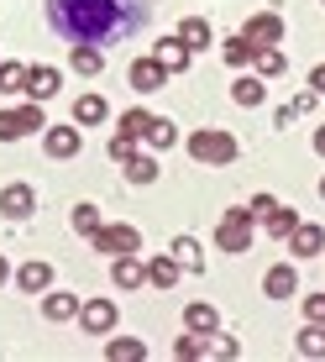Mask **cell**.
Listing matches in <instances>:
<instances>
[{
    "instance_id": "obj_1",
    "label": "cell",
    "mask_w": 325,
    "mask_h": 362,
    "mask_svg": "<svg viewBox=\"0 0 325 362\" xmlns=\"http://www.w3.org/2000/svg\"><path fill=\"white\" fill-rule=\"evenodd\" d=\"M47 21L64 42H116L142 27V0H47Z\"/></svg>"
},
{
    "instance_id": "obj_2",
    "label": "cell",
    "mask_w": 325,
    "mask_h": 362,
    "mask_svg": "<svg viewBox=\"0 0 325 362\" xmlns=\"http://www.w3.org/2000/svg\"><path fill=\"white\" fill-rule=\"evenodd\" d=\"M236 136L231 132H220V127H199L194 136H189V158L194 163H205V168H220V163H236Z\"/></svg>"
},
{
    "instance_id": "obj_3",
    "label": "cell",
    "mask_w": 325,
    "mask_h": 362,
    "mask_svg": "<svg viewBox=\"0 0 325 362\" xmlns=\"http://www.w3.org/2000/svg\"><path fill=\"white\" fill-rule=\"evenodd\" d=\"M252 231H257L252 210L231 205L226 216H220V226H215V247H220V252H252Z\"/></svg>"
},
{
    "instance_id": "obj_4",
    "label": "cell",
    "mask_w": 325,
    "mask_h": 362,
    "mask_svg": "<svg viewBox=\"0 0 325 362\" xmlns=\"http://www.w3.org/2000/svg\"><path fill=\"white\" fill-rule=\"evenodd\" d=\"M47 127V116H42V105H21V110H0V142H16V136H27V132H42Z\"/></svg>"
},
{
    "instance_id": "obj_5",
    "label": "cell",
    "mask_w": 325,
    "mask_h": 362,
    "mask_svg": "<svg viewBox=\"0 0 325 362\" xmlns=\"http://www.w3.org/2000/svg\"><path fill=\"white\" fill-rule=\"evenodd\" d=\"M90 242H95V252L121 257V252H136V247H142V236H136V226H100Z\"/></svg>"
},
{
    "instance_id": "obj_6",
    "label": "cell",
    "mask_w": 325,
    "mask_h": 362,
    "mask_svg": "<svg viewBox=\"0 0 325 362\" xmlns=\"http://www.w3.org/2000/svg\"><path fill=\"white\" fill-rule=\"evenodd\" d=\"M242 37H247L252 47H278V42H283V16H273V11H262V16H247Z\"/></svg>"
},
{
    "instance_id": "obj_7",
    "label": "cell",
    "mask_w": 325,
    "mask_h": 362,
    "mask_svg": "<svg viewBox=\"0 0 325 362\" xmlns=\"http://www.w3.org/2000/svg\"><path fill=\"white\" fill-rule=\"evenodd\" d=\"M79 326L90 336H110L116 331V305H110V299H84L79 305Z\"/></svg>"
},
{
    "instance_id": "obj_8",
    "label": "cell",
    "mask_w": 325,
    "mask_h": 362,
    "mask_svg": "<svg viewBox=\"0 0 325 362\" xmlns=\"http://www.w3.org/2000/svg\"><path fill=\"white\" fill-rule=\"evenodd\" d=\"M37 210V189L32 184H6V189H0V216L6 221H27Z\"/></svg>"
},
{
    "instance_id": "obj_9",
    "label": "cell",
    "mask_w": 325,
    "mask_h": 362,
    "mask_svg": "<svg viewBox=\"0 0 325 362\" xmlns=\"http://www.w3.org/2000/svg\"><path fill=\"white\" fill-rule=\"evenodd\" d=\"M126 84L136 95H153V90H162V84H168V69L158 64V58H136V64L126 69Z\"/></svg>"
},
{
    "instance_id": "obj_10",
    "label": "cell",
    "mask_w": 325,
    "mask_h": 362,
    "mask_svg": "<svg viewBox=\"0 0 325 362\" xmlns=\"http://www.w3.org/2000/svg\"><path fill=\"white\" fill-rule=\"evenodd\" d=\"M110 284H116L121 294L142 289V284H147V263H136V252H121L116 263H110Z\"/></svg>"
},
{
    "instance_id": "obj_11",
    "label": "cell",
    "mask_w": 325,
    "mask_h": 362,
    "mask_svg": "<svg viewBox=\"0 0 325 362\" xmlns=\"http://www.w3.org/2000/svg\"><path fill=\"white\" fill-rule=\"evenodd\" d=\"M58 84H64V74H58L53 64H32V69H27V95H32V100H53Z\"/></svg>"
},
{
    "instance_id": "obj_12",
    "label": "cell",
    "mask_w": 325,
    "mask_h": 362,
    "mask_svg": "<svg viewBox=\"0 0 325 362\" xmlns=\"http://www.w3.org/2000/svg\"><path fill=\"white\" fill-rule=\"evenodd\" d=\"M262 294H268V299H289V294H299V273H294L289 263L268 268V273H262Z\"/></svg>"
},
{
    "instance_id": "obj_13",
    "label": "cell",
    "mask_w": 325,
    "mask_h": 362,
    "mask_svg": "<svg viewBox=\"0 0 325 362\" xmlns=\"http://www.w3.org/2000/svg\"><path fill=\"white\" fill-rule=\"evenodd\" d=\"M289 252H294V257H320V252H325V231L299 221V226L289 231Z\"/></svg>"
},
{
    "instance_id": "obj_14",
    "label": "cell",
    "mask_w": 325,
    "mask_h": 362,
    "mask_svg": "<svg viewBox=\"0 0 325 362\" xmlns=\"http://www.w3.org/2000/svg\"><path fill=\"white\" fill-rule=\"evenodd\" d=\"M173 37H179V42L189 47V53H199V47H210V42H215V32H210V21H205V16H184Z\"/></svg>"
},
{
    "instance_id": "obj_15",
    "label": "cell",
    "mask_w": 325,
    "mask_h": 362,
    "mask_svg": "<svg viewBox=\"0 0 325 362\" xmlns=\"http://www.w3.org/2000/svg\"><path fill=\"white\" fill-rule=\"evenodd\" d=\"M84 147V127H47V153L53 158H73Z\"/></svg>"
},
{
    "instance_id": "obj_16",
    "label": "cell",
    "mask_w": 325,
    "mask_h": 362,
    "mask_svg": "<svg viewBox=\"0 0 325 362\" xmlns=\"http://www.w3.org/2000/svg\"><path fill=\"white\" fill-rule=\"evenodd\" d=\"M153 58H158V64L168 69V74H184V69H189V58H194V53H189V47L179 42V37H162V42L153 47Z\"/></svg>"
},
{
    "instance_id": "obj_17",
    "label": "cell",
    "mask_w": 325,
    "mask_h": 362,
    "mask_svg": "<svg viewBox=\"0 0 325 362\" xmlns=\"http://www.w3.org/2000/svg\"><path fill=\"white\" fill-rule=\"evenodd\" d=\"M179 257H173V252H158L153 257V263H147V284H153V289H173V284H179Z\"/></svg>"
},
{
    "instance_id": "obj_18",
    "label": "cell",
    "mask_w": 325,
    "mask_h": 362,
    "mask_svg": "<svg viewBox=\"0 0 325 362\" xmlns=\"http://www.w3.org/2000/svg\"><path fill=\"white\" fill-rule=\"evenodd\" d=\"M231 100H236V105H247V110H257L262 100H268V84H262L257 74H242V79L231 84Z\"/></svg>"
},
{
    "instance_id": "obj_19",
    "label": "cell",
    "mask_w": 325,
    "mask_h": 362,
    "mask_svg": "<svg viewBox=\"0 0 325 362\" xmlns=\"http://www.w3.org/2000/svg\"><path fill=\"white\" fill-rule=\"evenodd\" d=\"M47 284H53V268H47V263H21L16 268V289L21 294H42Z\"/></svg>"
},
{
    "instance_id": "obj_20",
    "label": "cell",
    "mask_w": 325,
    "mask_h": 362,
    "mask_svg": "<svg viewBox=\"0 0 325 362\" xmlns=\"http://www.w3.org/2000/svg\"><path fill=\"white\" fill-rule=\"evenodd\" d=\"M100 64H105V53L90 42H69V69L73 74H100Z\"/></svg>"
},
{
    "instance_id": "obj_21",
    "label": "cell",
    "mask_w": 325,
    "mask_h": 362,
    "mask_svg": "<svg viewBox=\"0 0 325 362\" xmlns=\"http://www.w3.org/2000/svg\"><path fill=\"white\" fill-rule=\"evenodd\" d=\"M105 100H100V95H79V100H73V127H100V121H105Z\"/></svg>"
},
{
    "instance_id": "obj_22",
    "label": "cell",
    "mask_w": 325,
    "mask_h": 362,
    "mask_svg": "<svg viewBox=\"0 0 325 362\" xmlns=\"http://www.w3.org/2000/svg\"><path fill=\"white\" fill-rule=\"evenodd\" d=\"M184 326H189V331H199V336H210V331L220 326V315H215V305H205V299H194V305L184 310Z\"/></svg>"
},
{
    "instance_id": "obj_23",
    "label": "cell",
    "mask_w": 325,
    "mask_h": 362,
    "mask_svg": "<svg viewBox=\"0 0 325 362\" xmlns=\"http://www.w3.org/2000/svg\"><path fill=\"white\" fill-rule=\"evenodd\" d=\"M105 357H110V362H142L147 346L136 341V336H110V341H105Z\"/></svg>"
},
{
    "instance_id": "obj_24",
    "label": "cell",
    "mask_w": 325,
    "mask_h": 362,
    "mask_svg": "<svg viewBox=\"0 0 325 362\" xmlns=\"http://www.w3.org/2000/svg\"><path fill=\"white\" fill-rule=\"evenodd\" d=\"M294 346H299V357H325V326L320 320H305V331L294 336Z\"/></svg>"
},
{
    "instance_id": "obj_25",
    "label": "cell",
    "mask_w": 325,
    "mask_h": 362,
    "mask_svg": "<svg viewBox=\"0 0 325 362\" xmlns=\"http://www.w3.org/2000/svg\"><path fill=\"white\" fill-rule=\"evenodd\" d=\"M121 173H126L131 184H153V179H158V158H153V153H131L126 163H121Z\"/></svg>"
},
{
    "instance_id": "obj_26",
    "label": "cell",
    "mask_w": 325,
    "mask_h": 362,
    "mask_svg": "<svg viewBox=\"0 0 325 362\" xmlns=\"http://www.w3.org/2000/svg\"><path fill=\"white\" fill-rule=\"evenodd\" d=\"M220 58H226L231 69H247V64H252V58H257V47L247 42L242 32H236V37H226V42H220Z\"/></svg>"
},
{
    "instance_id": "obj_27",
    "label": "cell",
    "mask_w": 325,
    "mask_h": 362,
    "mask_svg": "<svg viewBox=\"0 0 325 362\" xmlns=\"http://www.w3.org/2000/svg\"><path fill=\"white\" fill-rule=\"evenodd\" d=\"M42 315L47 320H73L79 315V294H42Z\"/></svg>"
},
{
    "instance_id": "obj_28",
    "label": "cell",
    "mask_w": 325,
    "mask_h": 362,
    "mask_svg": "<svg viewBox=\"0 0 325 362\" xmlns=\"http://www.w3.org/2000/svg\"><path fill=\"white\" fill-rule=\"evenodd\" d=\"M142 142L153 147V153H168V147L179 142V132H173V121H168V116H153V127H147Z\"/></svg>"
},
{
    "instance_id": "obj_29",
    "label": "cell",
    "mask_w": 325,
    "mask_h": 362,
    "mask_svg": "<svg viewBox=\"0 0 325 362\" xmlns=\"http://www.w3.org/2000/svg\"><path fill=\"white\" fill-rule=\"evenodd\" d=\"M168 252L179 257V268H184V273H199V268H205V252H199V242H194V236H179V242H173Z\"/></svg>"
},
{
    "instance_id": "obj_30",
    "label": "cell",
    "mask_w": 325,
    "mask_h": 362,
    "mask_svg": "<svg viewBox=\"0 0 325 362\" xmlns=\"http://www.w3.org/2000/svg\"><path fill=\"white\" fill-rule=\"evenodd\" d=\"M252 69H257V79H278L283 69H289V58L278 53V47H257V58H252Z\"/></svg>"
},
{
    "instance_id": "obj_31",
    "label": "cell",
    "mask_w": 325,
    "mask_h": 362,
    "mask_svg": "<svg viewBox=\"0 0 325 362\" xmlns=\"http://www.w3.org/2000/svg\"><path fill=\"white\" fill-rule=\"evenodd\" d=\"M147 127H153V110H121V136H131V142H142L147 136Z\"/></svg>"
},
{
    "instance_id": "obj_32",
    "label": "cell",
    "mask_w": 325,
    "mask_h": 362,
    "mask_svg": "<svg viewBox=\"0 0 325 362\" xmlns=\"http://www.w3.org/2000/svg\"><path fill=\"white\" fill-rule=\"evenodd\" d=\"M262 226H268V236H273V242H289V231L299 226V216H294L289 205H278V210H273L268 221H262Z\"/></svg>"
},
{
    "instance_id": "obj_33",
    "label": "cell",
    "mask_w": 325,
    "mask_h": 362,
    "mask_svg": "<svg viewBox=\"0 0 325 362\" xmlns=\"http://www.w3.org/2000/svg\"><path fill=\"white\" fill-rule=\"evenodd\" d=\"M69 221H73V231H79V236H95L100 226H105L95 205H73V216H69Z\"/></svg>"
},
{
    "instance_id": "obj_34",
    "label": "cell",
    "mask_w": 325,
    "mask_h": 362,
    "mask_svg": "<svg viewBox=\"0 0 325 362\" xmlns=\"http://www.w3.org/2000/svg\"><path fill=\"white\" fill-rule=\"evenodd\" d=\"M27 90V69L21 64H0V95H21Z\"/></svg>"
},
{
    "instance_id": "obj_35",
    "label": "cell",
    "mask_w": 325,
    "mask_h": 362,
    "mask_svg": "<svg viewBox=\"0 0 325 362\" xmlns=\"http://www.w3.org/2000/svg\"><path fill=\"white\" fill-rule=\"evenodd\" d=\"M173 357H179V362H194V357H205V336H199V331L179 336V341H173Z\"/></svg>"
},
{
    "instance_id": "obj_36",
    "label": "cell",
    "mask_w": 325,
    "mask_h": 362,
    "mask_svg": "<svg viewBox=\"0 0 325 362\" xmlns=\"http://www.w3.org/2000/svg\"><path fill=\"white\" fill-rule=\"evenodd\" d=\"M205 357H220V362H231V357H242V346H236L231 336H215V331H210V341H205Z\"/></svg>"
},
{
    "instance_id": "obj_37",
    "label": "cell",
    "mask_w": 325,
    "mask_h": 362,
    "mask_svg": "<svg viewBox=\"0 0 325 362\" xmlns=\"http://www.w3.org/2000/svg\"><path fill=\"white\" fill-rule=\"evenodd\" d=\"M247 210H252V221H268L273 210H278V199H273V194H252V205H247Z\"/></svg>"
},
{
    "instance_id": "obj_38",
    "label": "cell",
    "mask_w": 325,
    "mask_h": 362,
    "mask_svg": "<svg viewBox=\"0 0 325 362\" xmlns=\"http://www.w3.org/2000/svg\"><path fill=\"white\" fill-rule=\"evenodd\" d=\"M131 153H136V142H131V136H121V132L110 136V158H116V163H126Z\"/></svg>"
},
{
    "instance_id": "obj_39",
    "label": "cell",
    "mask_w": 325,
    "mask_h": 362,
    "mask_svg": "<svg viewBox=\"0 0 325 362\" xmlns=\"http://www.w3.org/2000/svg\"><path fill=\"white\" fill-rule=\"evenodd\" d=\"M305 320H320L325 326V294H305Z\"/></svg>"
},
{
    "instance_id": "obj_40",
    "label": "cell",
    "mask_w": 325,
    "mask_h": 362,
    "mask_svg": "<svg viewBox=\"0 0 325 362\" xmlns=\"http://www.w3.org/2000/svg\"><path fill=\"white\" fill-rule=\"evenodd\" d=\"M309 90L325 95V64H320V69H309Z\"/></svg>"
},
{
    "instance_id": "obj_41",
    "label": "cell",
    "mask_w": 325,
    "mask_h": 362,
    "mask_svg": "<svg viewBox=\"0 0 325 362\" xmlns=\"http://www.w3.org/2000/svg\"><path fill=\"white\" fill-rule=\"evenodd\" d=\"M315 153L325 158V127H315Z\"/></svg>"
},
{
    "instance_id": "obj_42",
    "label": "cell",
    "mask_w": 325,
    "mask_h": 362,
    "mask_svg": "<svg viewBox=\"0 0 325 362\" xmlns=\"http://www.w3.org/2000/svg\"><path fill=\"white\" fill-rule=\"evenodd\" d=\"M11 279V263H6V257H0V284H6Z\"/></svg>"
},
{
    "instance_id": "obj_43",
    "label": "cell",
    "mask_w": 325,
    "mask_h": 362,
    "mask_svg": "<svg viewBox=\"0 0 325 362\" xmlns=\"http://www.w3.org/2000/svg\"><path fill=\"white\" fill-rule=\"evenodd\" d=\"M320 199H325V179H320Z\"/></svg>"
},
{
    "instance_id": "obj_44",
    "label": "cell",
    "mask_w": 325,
    "mask_h": 362,
    "mask_svg": "<svg viewBox=\"0 0 325 362\" xmlns=\"http://www.w3.org/2000/svg\"><path fill=\"white\" fill-rule=\"evenodd\" d=\"M320 6H325V0H320Z\"/></svg>"
}]
</instances>
